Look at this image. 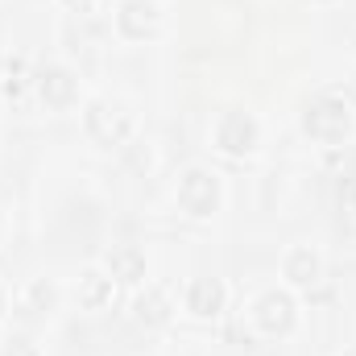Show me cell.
Returning a JSON list of instances; mask_svg holds the SVG:
<instances>
[{
  "label": "cell",
  "mask_w": 356,
  "mask_h": 356,
  "mask_svg": "<svg viewBox=\"0 0 356 356\" xmlns=\"http://www.w3.org/2000/svg\"><path fill=\"white\" fill-rule=\"evenodd\" d=\"M315 4H332V0H315Z\"/></svg>",
  "instance_id": "cell-18"
},
{
  "label": "cell",
  "mask_w": 356,
  "mask_h": 356,
  "mask_svg": "<svg viewBox=\"0 0 356 356\" xmlns=\"http://www.w3.org/2000/svg\"><path fill=\"white\" fill-rule=\"evenodd\" d=\"M33 91H38V99H42L50 112H67V108H75V99H79V79H75L71 67L50 63V67H42V71L33 75Z\"/></svg>",
  "instance_id": "cell-6"
},
{
  "label": "cell",
  "mask_w": 356,
  "mask_h": 356,
  "mask_svg": "<svg viewBox=\"0 0 356 356\" xmlns=\"http://www.w3.org/2000/svg\"><path fill=\"white\" fill-rule=\"evenodd\" d=\"M83 129H88V137L95 145L124 149L133 141V133H137V120H133V112L120 99H91L83 108Z\"/></svg>",
  "instance_id": "cell-2"
},
{
  "label": "cell",
  "mask_w": 356,
  "mask_h": 356,
  "mask_svg": "<svg viewBox=\"0 0 356 356\" xmlns=\"http://www.w3.org/2000/svg\"><path fill=\"white\" fill-rule=\"evenodd\" d=\"M112 25L124 42H145L158 29V4L154 0H120L112 13Z\"/></svg>",
  "instance_id": "cell-8"
},
{
  "label": "cell",
  "mask_w": 356,
  "mask_h": 356,
  "mask_svg": "<svg viewBox=\"0 0 356 356\" xmlns=\"http://www.w3.org/2000/svg\"><path fill=\"white\" fill-rule=\"evenodd\" d=\"M63 4H67L71 13H83V17H88V13H95V4H99V0H63Z\"/></svg>",
  "instance_id": "cell-15"
},
{
  "label": "cell",
  "mask_w": 356,
  "mask_h": 356,
  "mask_svg": "<svg viewBox=\"0 0 356 356\" xmlns=\"http://www.w3.org/2000/svg\"><path fill=\"white\" fill-rule=\"evenodd\" d=\"M112 290H116V282L104 269H88L79 277V302H83V311H104L112 302Z\"/></svg>",
  "instance_id": "cell-12"
},
{
  "label": "cell",
  "mask_w": 356,
  "mask_h": 356,
  "mask_svg": "<svg viewBox=\"0 0 356 356\" xmlns=\"http://www.w3.org/2000/svg\"><path fill=\"white\" fill-rule=\"evenodd\" d=\"M0 315H4V290H0Z\"/></svg>",
  "instance_id": "cell-16"
},
{
  "label": "cell",
  "mask_w": 356,
  "mask_h": 356,
  "mask_svg": "<svg viewBox=\"0 0 356 356\" xmlns=\"http://www.w3.org/2000/svg\"><path fill=\"white\" fill-rule=\"evenodd\" d=\"M253 323H257V332H266V336H290L294 332V323H298V302H294V294L290 290H261L257 298H253Z\"/></svg>",
  "instance_id": "cell-5"
},
{
  "label": "cell",
  "mask_w": 356,
  "mask_h": 356,
  "mask_svg": "<svg viewBox=\"0 0 356 356\" xmlns=\"http://www.w3.org/2000/svg\"><path fill=\"white\" fill-rule=\"evenodd\" d=\"M0 356H42V348H38V340H33V336L13 332V336L0 344Z\"/></svg>",
  "instance_id": "cell-14"
},
{
  "label": "cell",
  "mask_w": 356,
  "mask_h": 356,
  "mask_svg": "<svg viewBox=\"0 0 356 356\" xmlns=\"http://www.w3.org/2000/svg\"><path fill=\"white\" fill-rule=\"evenodd\" d=\"M282 277H286L294 290H311V286H319V277H323V257H319L311 245H294V249H286V257H282Z\"/></svg>",
  "instance_id": "cell-9"
},
{
  "label": "cell",
  "mask_w": 356,
  "mask_h": 356,
  "mask_svg": "<svg viewBox=\"0 0 356 356\" xmlns=\"http://www.w3.org/2000/svg\"><path fill=\"white\" fill-rule=\"evenodd\" d=\"M302 133L319 145H340L353 133V108L340 95H311L302 104Z\"/></svg>",
  "instance_id": "cell-1"
},
{
  "label": "cell",
  "mask_w": 356,
  "mask_h": 356,
  "mask_svg": "<svg viewBox=\"0 0 356 356\" xmlns=\"http://www.w3.org/2000/svg\"><path fill=\"white\" fill-rule=\"evenodd\" d=\"M170 294L166 290H158V286H149L141 298H137V319L145 323V327H166L170 323Z\"/></svg>",
  "instance_id": "cell-13"
},
{
  "label": "cell",
  "mask_w": 356,
  "mask_h": 356,
  "mask_svg": "<svg viewBox=\"0 0 356 356\" xmlns=\"http://www.w3.org/2000/svg\"><path fill=\"white\" fill-rule=\"evenodd\" d=\"M353 207H356V195H353Z\"/></svg>",
  "instance_id": "cell-19"
},
{
  "label": "cell",
  "mask_w": 356,
  "mask_h": 356,
  "mask_svg": "<svg viewBox=\"0 0 356 356\" xmlns=\"http://www.w3.org/2000/svg\"><path fill=\"white\" fill-rule=\"evenodd\" d=\"M104 273L120 286H141L145 282V253L137 245H112V253L104 257Z\"/></svg>",
  "instance_id": "cell-10"
},
{
  "label": "cell",
  "mask_w": 356,
  "mask_h": 356,
  "mask_svg": "<svg viewBox=\"0 0 356 356\" xmlns=\"http://www.w3.org/2000/svg\"><path fill=\"white\" fill-rule=\"evenodd\" d=\"M182 307L191 319H216L224 307H228V286L211 273H199L186 282V294H182Z\"/></svg>",
  "instance_id": "cell-7"
},
{
  "label": "cell",
  "mask_w": 356,
  "mask_h": 356,
  "mask_svg": "<svg viewBox=\"0 0 356 356\" xmlns=\"http://www.w3.org/2000/svg\"><path fill=\"white\" fill-rule=\"evenodd\" d=\"M344 356H356V344H353V348H348V353H344Z\"/></svg>",
  "instance_id": "cell-17"
},
{
  "label": "cell",
  "mask_w": 356,
  "mask_h": 356,
  "mask_svg": "<svg viewBox=\"0 0 356 356\" xmlns=\"http://www.w3.org/2000/svg\"><path fill=\"white\" fill-rule=\"evenodd\" d=\"M54 302H58V290H54L46 277H33V282L21 290V302H17V311H21L25 319H46V315L54 311Z\"/></svg>",
  "instance_id": "cell-11"
},
{
  "label": "cell",
  "mask_w": 356,
  "mask_h": 356,
  "mask_svg": "<svg viewBox=\"0 0 356 356\" xmlns=\"http://www.w3.org/2000/svg\"><path fill=\"white\" fill-rule=\"evenodd\" d=\"M211 141L224 158H249L257 145H261V124L253 112L245 108H224L216 129H211Z\"/></svg>",
  "instance_id": "cell-3"
},
{
  "label": "cell",
  "mask_w": 356,
  "mask_h": 356,
  "mask_svg": "<svg viewBox=\"0 0 356 356\" xmlns=\"http://www.w3.org/2000/svg\"><path fill=\"white\" fill-rule=\"evenodd\" d=\"M175 199L191 220H207L220 207V178L211 175L207 166H191V170H182V178H178Z\"/></svg>",
  "instance_id": "cell-4"
}]
</instances>
